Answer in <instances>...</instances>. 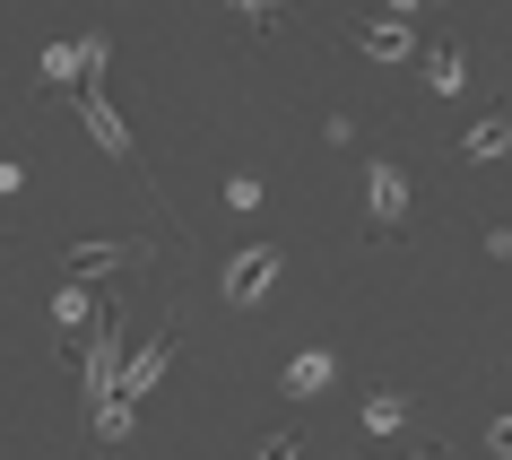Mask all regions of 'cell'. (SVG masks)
I'll return each instance as SVG.
<instances>
[{
    "instance_id": "obj_1",
    "label": "cell",
    "mask_w": 512,
    "mask_h": 460,
    "mask_svg": "<svg viewBox=\"0 0 512 460\" xmlns=\"http://www.w3.org/2000/svg\"><path fill=\"white\" fill-rule=\"evenodd\" d=\"M400 226H408V165L374 157L365 165V244H391Z\"/></svg>"
},
{
    "instance_id": "obj_2",
    "label": "cell",
    "mask_w": 512,
    "mask_h": 460,
    "mask_svg": "<svg viewBox=\"0 0 512 460\" xmlns=\"http://www.w3.org/2000/svg\"><path fill=\"white\" fill-rule=\"evenodd\" d=\"M278 261H287V252H278V244H235V261H226V278H217V296L235 304V313H252V304L270 296Z\"/></svg>"
},
{
    "instance_id": "obj_3",
    "label": "cell",
    "mask_w": 512,
    "mask_h": 460,
    "mask_svg": "<svg viewBox=\"0 0 512 460\" xmlns=\"http://www.w3.org/2000/svg\"><path fill=\"white\" fill-rule=\"evenodd\" d=\"M174 356H183V330L165 322V330H157V339H148L139 356H122V382H113V400H148V391L165 382V365H174Z\"/></svg>"
},
{
    "instance_id": "obj_4",
    "label": "cell",
    "mask_w": 512,
    "mask_h": 460,
    "mask_svg": "<svg viewBox=\"0 0 512 460\" xmlns=\"http://www.w3.org/2000/svg\"><path fill=\"white\" fill-rule=\"evenodd\" d=\"M79 113H87V131H96V148H105L113 165H131L139 183H148V165H139V139H131V122L105 105V87H79Z\"/></svg>"
},
{
    "instance_id": "obj_5",
    "label": "cell",
    "mask_w": 512,
    "mask_h": 460,
    "mask_svg": "<svg viewBox=\"0 0 512 460\" xmlns=\"http://www.w3.org/2000/svg\"><path fill=\"white\" fill-rule=\"evenodd\" d=\"M148 270V261H157V244H122V235H113V244H79V261H70V278H87V287H96V278H113V270Z\"/></svg>"
},
{
    "instance_id": "obj_6",
    "label": "cell",
    "mask_w": 512,
    "mask_h": 460,
    "mask_svg": "<svg viewBox=\"0 0 512 460\" xmlns=\"http://www.w3.org/2000/svg\"><path fill=\"white\" fill-rule=\"evenodd\" d=\"M53 322H61V356H70V339H79V330H96V322H105V313H96V287H87V278H61V287H53Z\"/></svg>"
},
{
    "instance_id": "obj_7",
    "label": "cell",
    "mask_w": 512,
    "mask_h": 460,
    "mask_svg": "<svg viewBox=\"0 0 512 460\" xmlns=\"http://www.w3.org/2000/svg\"><path fill=\"white\" fill-rule=\"evenodd\" d=\"M330 382H339V356H330V348H304L296 365H287V400H322Z\"/></svg>"
},
{
    "instance_id": "obj_8",
    "label": "cell",
    "mask_w": 512,
    "mask_h": 460,
    "mask_svg": "<svg viewBox=\"0 0 512 460\" xmlns=\"http://www.w3.org/2000/svg\"><path fill=\"white\" fill-rule=\"evenodd\" d=\"M356 44H365L374 61H408V53H417V35H408V18H374V27L356 35Z\"/></svg>"
},
{
    "instance_id": "obj_9",
    "label": "cell",
    "mask_w": 512,
    "mask_h": 460,
    "mask_svg": "<svg viewBox=\"0 0 512 460\" xmlns=\"http://www.w3.org/2000/svg\"><path fill=\"white\" fill-rule=\"evenodd\" d=\"M460 79H469L460 44H434V53H426V87H434V96H460Z\"/></svg>"
},
{
    "instance_id": "obj_10",
    "label": "cell",
    "mask_w": 512,
    "mask_h": 460,
    "mask_svg": "<svg viewBox=\"0 0 512 460\" xmlns=\"http://www.w3.org/2000/svg\"><path fill=\"white\" fill-rule=\"evenodd\" d=\"M504 148H512V122H478V131L460 139V157H469V165H495Z\"/></svg>"
},
{
    "instance_id": "obj_11",
    "label": "cell",
    "mask_w": 512,
    "mask_h": 460,
    "mask_svg": "<svg viewBox=\"0 0 512 460\" xmlns=\"http://www.w3.org/2000/svg\"><path fill=\"white\" fill-rule=\"evenodd\" d=\"M365 426H374V434H400L408 426V400H400V391H365Z\"/></svg>"
},
{
    "instance_id": "obj_12",
    "label": "cell",
    "mask_w": 512,
    "mask_h": 460,
    "mask_svg": "<svg viewBox=\"0 0 512 460\" xmlns=\"http://www.w3.org/2000/svg\"><path fill=\"white\" fill-rule=\"evenodd\" d=\"M131 417H139V400H96V443H122Z\"/></svg>"
},
{
    "instance_id": "obj_13",
    "label": "cell",
    "mask_w": 512,
    "mask_h": 460,
    "mask_svg": "<svg viewBox=\"0 0 512 460\" xmlns=\"http://www.w3.org/2000/svg\"><path fill=\"white\" fill-rule=\"evenodd\" d=\"M235 9H243V18H252V27H261V35H270L278 18H287V0H235Z\"/></svg>"
},
{
    "instance_id": "obj_14",
    "label": "cell",
    "mask_w": 512,
    "mask_h": 460,
    "mask_svg": "<svg viewBox=\"0 0 512 460\" xmlns=\"http://www.w3.org/2000/svg\"><path fill=\"white\" fill-rule=\"evenodd\" d=\"M486 452H495V460H512V417H486Z\"/></svg>"
},
{
    "instance_id": "obj_15",
    "label": "cell",
    "mask_w": 512,
    "mask_h": 460,
    "mask_svg": "<svg viewBox=\"0 0 512 460\" xmlns=\"http://www.w3.org/2000/svg\"><path fill=\"white\" fill-rule=\"evenodd\" d=\"M261 460H304V452H296V434H270V443H261Z\"/></svg>"
},
{
    "instance_id": "obj_16",
    "label": "cell",
    "mask_w": 512,
    "mask_h": 460,
    "mask_svg": "<svg viewBox=\"0 0 512 460\" xmlns=\"http://www.w3.org/2000/svg\"><path fill=\"white\" fill-rule=\"evenodd\" d=\"M18 191H27V174H18V165L0 157V200H18Z\"/></svg>"
},
{
    "instance_id": "obj_17",
    "label": "cell",
    "mask_w": 512,
    "mask_h": 460,
    "mask_svg": "<svg viewBox=\"0 0 512 460\" xmlns=\"http://www.w3.org/2000/svg\"><path fill=\"white\" fill-rule=\"evenodd\" d=\"M417 9H426V0H391V18H417Z\"/></svg>"
},
{
    "instance_id": "obj_18",
    "label": "cell",
    "mask_w": 512,
    "mask_h": 460,
    "mask_svg": "<svg viewBox=\"0 0 512 460\" xmlns=\"http://www.w3.org/2000/svg\"><path fill=\"white\" fill-rule=\"evenodd\" d=\"M504 122H512V105H504Z\"/></svg>"
},
{
    "instance_id": "obj_19",
    "label": "cell",
    "mask_w": 512,
    "mask_h": 460,
    "mask_svg": "<svg viewBox=\"0 0 512 460\" xmlns=\"http://www.w3.org/2000/svg\"><path fill=\"white\" fill-rule=\"evenodd\" d=\"M426 460H443V452H426Z\"/></svg>"
}]
</instances>
